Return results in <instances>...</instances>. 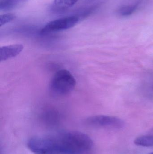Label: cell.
I'll return each mask as SVG.
<instances>
[{
	"label": "cell",
	"instance_id": "cell-1",
	"mask_svg": "<svg viewBox=\"0 0 153 154\" xmlns=\"http://www.w3.org/2000/svg\"><path fill=\"white\" fill-rule=\"evenodd\" d=\"M27 145L34 154H81L91 149L93 142L84 133L70 131L31 137Z\"/></svg>",
	"mask_w": 153,
	"mask_h": 154
},
{
	"label": "cell",
	"instance_id": "cell-2",
	"mask_svg": "<svg viewBox=\"0 0 153 154\" xmlns=\"http://www.w3.org/2000/svg\"><path fill=\"white\" fill-rule=\"evenodd\" d=\"M76 80L68 70L62 69L57 71L51 80L50 89L54 94L65 96L70 94L75 88Z\"/></svg>",
	"mask_w": 153,
	"mask_h": 154
},
{
	"label": "cell",
	"instance_id": "cell-3",
	"mask_svg": "<svg viewBox=\"0 0 153 154\" xmlns=\"http://www.w3.org/2000/svg\"><path fill=\"white\" fill-rule=\"evenodd\" d=\"M88 125L95 127L120 129L125 126L123 120L116 117L98 115L88 118L85 120Z\"/></svg>",
	"mask_w": 153,
	"mask_h": 154
},
{
	"label": "cell",
	"instance_id": "cell-4",
	"mask_svg": "<svg viewBox=\"0 0 153 154\" xmlns=\"http://www.w3.org/2000/svg\"><path fill=\"white\" fill-rule=\"evenodd\" d=\"M79 21L77 16H71L54 20L47 23L41 30L42 34L65 30L74 27Z\"/></svg>",
	"mask_w": 153,
	"mask_h": 154
},
{
	"label": "cell",
	"instance_id": "cell-5",
	"mask_svg": "<svg viewBox=\"0 0 153 154\" xmlns=\"http://www.w3.org/2000/svg\"><path fill=\"white\" fill-rule=\"evenodd\" d=\"M23 48V45L21 44H13L1 47L0 48L1 62L18 56L22 51Z\"/></svg>",
	"mask_w": 153,
	"mask_h": 154
},
{
	"label": "cell",
	"instance_id": "cell-6",
	"mask_svg": "<svg viewBox=\"0 0 153 154\" xmlns=\"http://www.w3.org/2000/svg\"><path fill=\"white\" fill-rule=\"evenodd\" d=\"M27 0H0V10L7 11L14 8L21 3Z\"/></svg>",
	"mask_w": 153,
	"mask_h": 154
},
{
	"label": "cell",
	"instance_id": "cell-7",
	"mask_svg": "<svg viewBox=\"0 0 153 154\" xmlns=\"http://www.w3.org/2000/svg\"><path fill=\"white\" fill-rule=\"evenodd\" d=\"M134 143L139 146L144 147L153 146V135L142 136L134 140Z\"/></svg>",
	"mask_w": 153,
	"mask_h": 154
},
{
	"label": "cell",
	"instance_id": "cell-8",
	"mask_svg": "<svg viewBox=\"0 0 153 154\" xmlns=\"http://www.w3.org/2000/svg\"><path fill=\"white\" fill-rule=\"evenodd\" d=\"M138 4L125 5L118 10V14L121 16H127L134 13L138 7Z\"/></svg>",
	"mask_w": 153,
	"mask_h": 154
},
{
	"label": "cell",
	"instance_id": "cell-9",
	"mask_svg": "<svg viewBox=\"0 0 153 154\" xmlns=\"http://www.w3.org/2000/svg\"><path fill=\"white\" fill-rule=\"evenodd\" d=\"M78 0H54V3L57 7L66 9L74 5Z\"/></svg>",
	"mask_w": 153,
	"mask_h": 154
},
{
	"label": "cell",
	"instance_id": "cell-10",
	"mask_svg": "<svg viewBox=\"0 0 153 154\" xmlns=\"http://www.w3.org/2000/svg\"><path fill=\"white\" fill-rule=\"evenodd\" d=\"M16 18V16L13 14H5L0 15V26L1 27L3 25H5L8 23L10 22L11 21Z\"/></svg>",
	"mask_w": 153,
	"mask_h": 154
},
{
	"label": "cell",
	"instance_id": "cell-11",
	"mask_svg": "<svg viewBox=\"0 0 153 154\" xmlns=\"http://www.w3.org/2000/svg\"><path fill=\"white\" fill-rule=\"evenodd\" d=\"M148 154H153V152H152V153H149Z\"/></svg>",
	"mask_w": 153,
	"mask_h": 154
}]
</instances>
